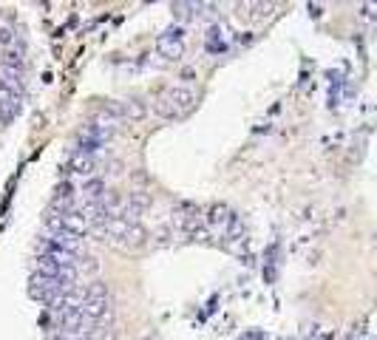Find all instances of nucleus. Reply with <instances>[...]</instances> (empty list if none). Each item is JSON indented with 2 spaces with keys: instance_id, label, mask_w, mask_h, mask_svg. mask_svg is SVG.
Instances as JSON below:
<instances>
[{
  "instance_id": "nucleus-1",
  "label": "nucleus",
  "mask_w": 377,
  "mask_h": 340,
  "mask_svg": "<svg viewBox=\"0 0 377 340\" xmlns=\"http://www.w3.org/2000/svg\"><path fill=\"white\" fill-rule=\"evenodd\" d=\"M196 102H199V97H196L193 88L171 86V88H165L162 97L157 100L154 111H157V116H162V119H182V116H187V114L196 108Z\"/></svg>"
},
{
  "instance_id": "nucleus-2",
  "label": "nucleus",
  "mask_w": 377,
  "mask_h": 340,
  "mask_svg": "<svg viewBox=\"0 0 377 340\" xmlns=\"http://www.w3.org/2000/svg\"><path fill=\"white\" fill-rule=\"evenodd\" d=\"M62 292H68L57 278H48V276H40V272H34V276L29 278V295L34 301H43V304H54Z\"/></svg>"
},
{
  "instance_id": "nucleus-3",
  "label": "nucleus",
  "mask_w": 377,
  "mask_h": 340,
  "mask_svg": "<svg viewBox=\"0 0 377 340\" xmlns=\"http://www.w3.org/2000/svg\"><path fill=\"white\" fill-rule=\"evenodd\" d=\"M157 51L165 60H182L185 57V26H171L157 37Z\"/></svg>"
},
{
  "instance_id": "nucleus-4",
  "label": "nucleus",
  "mask_w": 377,
  "mask_h": 340,
  "mask_svg": "<svg viewBox=\"0 0 377 340\" xmlns=\"http://www.w3.org/2000/svg\"><path fill=\"white\" fill-rule=\"evenodd\" d=\"M150 204H154V198H150L145 190H131L125 196V204H122V219L136 224L147 210H150Z\"/></svg>"
},
{
  "instance_id": "nucleus-5",
  "label": "nucleus",
  "mask_w": 377,
  "mask_h": 340,
  "mask_svg": "<svg viewBox=\"0 0 377 340\" xmlns=\"http://www.w3.org/2000/svg\"><path fill=\"white\" fill-rule=\"evenodd\" d=\"M23 102L18 91H9L6 86H0V125H9L18 114H20Z\"/></svg>"
},
{
  "instance_id": "nucleus-6",
  "label": "nucleus",
  "mask_w": 377,
  "mask_h": 340,
  "mask_svg": "<svg viewBox=\"0 0 377 340\" xmlns=\"http://www.w3.org/2000/svg\"><path fill=\"white\" fill-rule=\"evenodd\" d=\"M74 204H77V190H74L71 182H60L51 196V208H57L60 213H71Z\"/></svg>"
},
{
  "instance_id": "nucleus-7",
  "label": "nucleus",
  "mask_w": 377,
  "mask_h": 340,
  "mask_svg": "<svg viewBox=\"0 0 377 340\" xmlns=\"http://www.w3.org/2000/svg\"><path fill=\"white\" fill-rule=\"evenodd\" d=\"M80 193H83V204H100V201H105V196H108V184H105V179L91 176V179L83 182Z\"/></svg>"
},
{
  "instance_id": "nucleus-8",
  "label": "nucleus",
  "mask_w": 377,
  "mask_h": 340,
  "mask_svg": "<svg viewBox=\"0 0 377 340\" xmlns=\"http://www.w3.org/2000/svg\"><path fill=\"white\" fill-rule=\"evenodd\" d=\"M94 168H97V159L94 156L80 154V151H71V156H68V173H77V176L91 179L94 176Z\"/></svg>"
},
{
  "instance_id": "nucleus-9",
  "label": "nucleus",
  "mask_w": 377,
  "mask_h": 340,
  "mask_svg": "<svg viewBox=\"0 0 377 340\" xmlns=\"http://www.w3.org/2000/svg\"><path fill=\"white\" fill-rule=\"evenodd\" d=\"M0 68H9V72H20V74H23V68H26L23 48H20V46H12V48L0 51Z\"/></svg>"
},
{
  "instance_id": "nucleus-10",
  "label": "nucleus",
  "mask_w": 377,
  "mask_h": 340,
  "mask_svg": "<svg viewBox=\"0 0 377 340\" xmlns=\"http://www.w3.org/2000/svg\"><path fill=\"white\" fill-rule=\"evenodd\" d=\"M88 230H91V227H88V222H86V216H83L80 208H74L71 213H65V230H62V233H71V236L83 238Z\"/></svg>"
},
{
  "instance_id": "nucleus-11",
  "label": "nucleus",
  "mask_w": 377,
  "mask_h": 340,
  "mask_svg": "<svg viewBox=\"0 0 377 340\" xmlns=\"http://www.w3.org/2000/svg\"><path fill=\"white\" fill-rule=\"evenodd\" d=\"M43 224H46V230H48L51 236H60V233L65 230V213H60L57 208H51V204H48V210H46V216H43Z\"/></svg>"
},
{
  "instance_id": "nucleus-12",
  "label": "nucleus",
  "mask_w": 377,
  "mask_h": 340,
  "mask_svg": "<svg viewBox=\"0 0 377 340\" xmlns=\"http://www.w3.org/2000/svg\"><path fill=\"white\" fill-rule=\"evenodd\" d=\"M230 216H233V213L224 208V204H213V208L207 210V216H204V222H207L210 227H221V230H224V224L230 222Z\"/></svg>"
},
{
  "instance_id": "nucleus-13",
  "label": "nucleus",
  "mask_w": 377,
  "mask_h": 340,
  "mask_svg": "<svg viewBox=\"0 0 377 340\" xmlns=\"http://www.w3.org/2000/svg\"><path fill=\"white\" fill-rule=\"evenodd\" d=\"M122 108H125V122H131V119H133V122H142V119L147 116V105H145L139 97H136V100H125Z\"/></svg>"
},
{
  "instance_id": "nucleus-14",
  "label": "nucleus",
  "mask_w": 377,
  "mask_h": 340,
  "mask_svg": "<svg viewBox=\"0 0 377 340\" xmlns=\"http://www.w3.org/2000/svg\"><path fill=\"white\" fill-rule=\"evenodd\" d=\"M125 244L128 247H133V250H142V247H147V230L136 222V224H131V230H128V236H125Z\"/></svg>"
},
{
  "instance_id": "nucleus-15",
  "label": "nucleus",
  "mask_w": 377,
  "mask_h": 340,
  "mask_svg": "<svg viewBox=\"0 0 377 340\" xmlns=\"http://www.w3.org/2000/svg\"><path fill=\"white\" fill-rule=\"evenodd\" d=\"M0 86H6L9 91L23 94V74L20 72H9V68H0Z\"/></svg>"
},
{
  "instance_id": "nucleus-16",
  "label": "nucleus",
  "mask_w": 377,
  "mask_h": 340,
  "mask_svg": "<svg viewBox=\"0 0 377 340\" xmlns=\"http://www.w3.org/2000/svg\"><path fill=\"white\" fill-rule=\"evenodd\" d=\"M224 238H227V241H242L244 238V222H242V216H230V222L227 224H224Z\"/></svg>"
},
{
  "instance_id": "nucleus-17",
  "label": "nucleus",
  "mask_w": 377,
  "mask_h": 340,
  "mask_svg": "<svg viewBox=\"0 0 377 340\" xmlns=\"http://www.w3.org/2000/svg\"><path fill=\"white\" fill-rule=\"evenodd\" d=\"M77 272H83V276H97V272H100V261L94 258V255H80L77 258Z\"/></svg>"
},
{
  "instance_id": "nucleus-18",
  "label": "nucleus",
  "mask_w": 377,
  "mask_h": 340,
  "mask_svg": "<svg viewBox=\"0 0 377 340\" xmlns=\"http://www.w3.org/2000/svg\"><path fill=\"white\" fill-rule=\"evenodd\" d=\"M12 46H18V34H15V29L6 26V23H0V51H4V48H12Z\"/></svg>"
},
{
  "instance_id": "nucleus-19",
  "label": "nucleus",
  "mask_w": 377,
  "mask_h": 340,
  "mask_svg": "<svg viewBox=\"0 0 377 340\" xmlns=\"http://www.w3.org/2000/svg\"><path fill=\"white\" fill-rule=\"evenodd\" d=\"M86 298H111L108 284H105V281H88V287H86Z\"/></svg>"
},
{
  "instance_id": "nucleus-20",
  "label": "nucleus",
  "mask_w": 377,
  "mask_h": 340,
  "mask_svg": "<svg viewBox=\"0 0 377 340\" xmlns=\"http://www.w3.org/2000/svg\"><path fill=\"white\" fill-rule=\"evenodd\" d=\"M360 18L363 20H377V4H363L360 6Z\"/></svg>"
},
{
  "instance_id": "nucleus-21",
  "label": "nucleus",
  "mask_w": 377,
  "mask_h": 340,
  "mask_svg": "<svg viewBox=\"0 0 377 340\" xmlns=\"http://www.w3.org/2000/svg\"><path fill=\"white\" fill-rule=\"evenodd\" d=\"M239 340H256V334H242Z\"/></svg>"
},
{
  "instance_id": "nucleus-22",
  "label": "nucleus",
  "mask_w": 377,
  "mask_h": 340,
  "mask_svg": "<svg viewBox=\"0 0 377 340\" xmlns=\"http://www.w3.org/2000/svg\"><path fill=\"white\" fill-rule=\"evenodd\" d=\"M142 340H150V337H142Z\"/></svg>"
}]
</instances>
